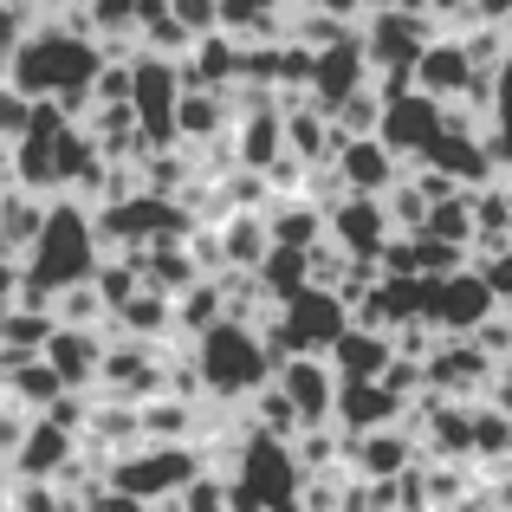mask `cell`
Segmentation results:
<instances>
[{"mask_svg":"<svg viewBox=\"0 0 512 512\" xmlns=\"http://www.w3.org/2000/svg\"><path fill=\"white\" fill-rule=\"evenodd\" d=\"M493 312H500V299L487 292V279H480L474 266H461V273H448V279H428L422 325L441 331V338H474Z\"/></svg>","mask_w":512,"mask_h":512,"instance_id":"cell-6","label":"cell"},{"mask_svg":"<svg viewBox=\"0 0 512 512\" xmlns=\"http://www.w3.org/2000/svg\"><path fill=\"white\" fill-rule=\"evenodd\" d=\"M279 396L292 402L299 428H325L331 415H338V370L318 363V357H286V370H279Z\"/></svg>","mask_w":512,"mask_h":512,"instance_id":"cell-13","label":"cell"},{"mask_svg":"<svg viewBox=\"0 0 512 512\" xmlns=\"http://www.w3.org/2000/svg\"><path fill=\"white\" fill-rule=\"evenodd\" d=\"M344 331H350V305L338 292H325V286H305V292H292V299L279 305L273 344L292 350V357H318V350L331 357V344H338Z\"/></svg>","mask_w":512,"mask_h":512,"instance_id":"cell-4","label":"cell"},{"mask_svg":"<svg viewBox=\"0 0 512 512\" xmlns=\"http://www.w3.org/2000/svg\"><path fill=\"white\" fill-rule=\"evenodd\" d=\"M487 78L467 52V39H428V52L415 59V91L435 104H487Z\"/></svg>","mask_w":512,"mask_h":512,"instance_id":"cell-8","label":"cell"},{"mask_svg":"<svg viewBox=\"0 0 512 512\" xmlns=\"http://www.w3.org/2000/svg\"><path fill=\"white\" fill-rule=\"evenodd\" d=\"M169 312H175L169 299H130L117 318H124L130 331H143V338H150V331H169Z\"/></svg>","mask_w":512,"mask_h":512,"instance_id":"cell-26","label":"cell"},{"mask_svg":"<svg viewBox=\"0 0 512 512\" xmlns=\"http://www.w3.org/2000/svg\"><path fill=\"white\" fill-rule=\"evenodd\" d=\"M182 512H234V506H227V487H221V480L195 474V480L182 487Z\"/></svg>","mask_w":512,"mask_h":512,"instance_id":"cell-27","label":"cell"},{"mask_svg":"<svg viewBox=\"0 0 512 512\" xmlns=\"http://www.w3.org/2000/svg\"><path fill=\"white\" fill-rule=\"evenodd\" d=\"M487 130H480V143H487V156H493V169H512V46L500 52V65H493V78H487Z\"/></svg>","mask_w":512,"mask_h":512,"instance_id":"cell-18","label":"cell"},{"mask_svg":"<svg viewBox=\"0 0 512 512\" xmlns=\"http://www.w3.org/2000/svg\"><path fill=\"white\" fill-rule=\"evenodd\" d=\"M338 415L350 435H376V428H396L409 415V402L389 383H338Z\"/></svg>","mask_w":512,"mask_h":512,"instance_id":"cell-17","label":"cell"},{"mask_svg":"<svg viewBox=\"0 0 512 512\" xmlns=\"http://www.w3.org/2000/svg\"><path fill=\"white\" fill-rule=\"evenodd\" d=\"M0 422H7V409H0Z\"/></svg>","mask_w":512,"mask_h":512,"instance_id":"cell-35","label":"cell"},{"mask_svg":"<svg viewBox=\"0 0 512 512\" xmlns=\"http://www.w3.org/2000/svg\"><path fill=\"white\" fill-rule=\"evenodd\" d=\"M318 13L325 20H350V13H363V0H318Z\"/></svg>","mask_w":512,"mask_h":512,"instance_id":"cell-31","label":"cell"},{"mask_svg":"<svg viewBox=\"0 0 512 512\" xmlns=\"http://www.w3.org/2000/svg\"><path fill=\"white\" fill-rule=\"evenodd\" d=\"M474 273L487 279V292H493L500 305H512V247H493V253H480V260H474Z\"/></svg>","mask_w":512,"mask_h":512,"instance_id":"cell-24","label":"cell"},{"mask_svg":"<svg viewBox=\"0 0 512 512\" xmlns=\"http://www.w3.org/2000/svg\"><path fill=\"white\" fill-rule=\"evenodd\" d=\"M389 363H396V338H389V331L350 325L344 338L331 344V370H338V383H383Z\"/></svg>","mask_w":512,"mask_h":512,"instance_id":"cell-16","label":"cell"},{"mask_svg":"<svg viewBox=\"0 0 512 512\" xmlns=\"http://www.w3.org/2000/svg\"><path fill=\"white\" fill-rule=\"evenodd\" d=\"M325 234L344 247V260L376 266V260H383V247L396 240V221H389V208L376 195H344L338 208L325 214Z\"/></svg>","mask_w":512,"mask_h":512,"instance_id":"cell-10","label":"cell"},{"mask_svg":"<svg viewBox=\"0 0 512 512\" xmlns=\"http://www.w3.org/2000/svg\"><path fill=\"white\" fill-rule=\"evenodd\" d=\"M448 104L422 98V91H396V98H383V124H376V143H383L389 156H396L402 169H415L428 150H435V137L448 130Z\"/></svg>","mask_w":512,"mask_h":512,"instance_id":"cell-7","label":"cell"},{"mask_svg":"<svg viewBox=\"0 0 512 512\" xmlns=\"http://www.w3.org/2000/svg\"><path fill=\"white\" fill-rule=\"evenodd\" d=\"M91 72H98V59L72 33H39L13 52V91H26V98H39V91H78Z\"/></svg>","mask_w":512,"mask_h":512,"instance_id":"cell-3","label":"cell"},{"mask_svg":"<svg viewBox=\"0 0 512 512\" xmlns=\"http://www.w3.org/2000/svg\"><path fill=\"white\" fill-rule=\"evenodd\" d=\"M506 318H512V305H506Z\"/></svg>","mask_w":512,"mask_h":512,"instance_id":"cell-36","label":"cell"},{"mask_svg":"<svg viewBox=\"0 0 512 512\" xmlns=\"http://www.w3.org/2000/svg\"><path fill=\"white\" fill-rule=\"evenodd\" d=\"M33 111H39V104L26 98V91H7V85H0V143H7V137H26V130H33Z\"/></svg>","mask_w":512,"mask_h":512,"instance_id":"cell-25","label":"cell"},{"mask_svg":"<svg viewBox=\"0 0 512 512\" xmlns=\"http://www.w3.org/2000/svg\"><path fill=\"white\" fill-rule=\"evenodd\" d=\"M20 143H26V150H20V182L26 188H46V182H65V175H85V163H91L78 124H72V117H59V111H46V104L33 111V130H26Z\"/></svg>","mask_w":512,"mask_h":512,"instance_id":"cell-5","label":"cell"},{"mask_svg":"<svg viewBox=\"0 0 512 512\" xmlns=\"http://www.w3.org/2000/svg\"><path fill=\"white\" fill-rule=\"evenodd\" d=\"M357 91H370V59H363L357 39H338V46L312 52V104L318 111H338L344 98H357Z\"/></svg>","mask_w":512,"mask_h":512,"instance_id":"cell-14","label":"cell"},{"mask_svg":"<svg viewBox=\"0 0 512 512\" xmlns=\"http://www.w3.org/2000/svg\"><path fill=\"white\" fill-rule=\"evenodd\" d=\"M33 253H39V266H33V299L46 286H78V279H91V266H98V227L85 221L78 208H52L46 214V227H39V240H33Z\"/></svg>","mask_w":512,"mask_h":512,"instance_id":"cell-2","label":"cell"},{"mask_svg":"<svg viewBox=\"0 0 512 512\" xmlns=\"http://www.w3.org/2000/svg\"><path fill=\"white\" fill-rule=\"evenodd\" d=\"M182 422H188V409H182V402H169V409H150V422H143V428H150V435H182Z\"/></svg>","mask_w":512,"mask_h":512,"instance_id":"cell-30","label":"cell"},{"mask_svg":"<svg viewBox=\"0 0 512 512\" xmlns=\"http://www.w3.org/2000/svg\"><path fill=\"white\" fill-rule=\"evenodd\" d=\"M195 474H201L195 454H182V448H143V454H124V461H117L104 480H111L117 500L150 506V500H163V493H182Z\"/></svg>","mask_w":512,"mask_h":512,"instance_id":"cell-9","label":"cell"},{"mask_svg":"<svg viewBox=\"0 0 512 512\" xmlns=\"http://www.w3.org/2000/svg\"><path fill=\"white\" fill-rule=\"evenodd\" d=\"M65 448H72V428H65L59 415H39V422L26 428V448L13 454V461H20L26 480H52V474H59V461H65Z\"/></svg>","mask_w":512,"mask_h":512,"instance_id":"cell-19","label":"cell"},{"mask_svg":"<svg viewBox=\"0 0 512 512\" xmlns=\"http://www.w3.org/2000/svg\"><path fill=\"white\" fill-rule=\"evenodd\" d=\"M331 169H338L344 195H376V201H383L389 188L402 182V163H396V156H389L376 137H344L338 156H331Z\"/></svg>","mask_w":512,"mask_h":512,"instance_id":"cell-15","label":"cell"},{"mask_svg":"<svg viewBox=\"0 0 512 512\" xmlns=\"http://www.w3.org/2000/svg\"><path fill=\"white\" fill-rule=\"evenodd\" d=\"M0 175H7V143H0Z\"/></svg>","mask_w":512,"mask_h":512,"instance_id":"cell-33","label":"cell"},{"mask_svg":"<svg viewBox=\"0 0 512 512\" xmlns=\"http://www.w3.org/2000/svg\"><path fill=\"white\" fill-rule=\"evenodd\" d=\"M130 512H150V506H130Z\"/></svg>","mask_w":512,"mask_h":512,"instance_id":"cell-34","label":"cell"},{"mask_svg":"<svg viewBox=\"0 0 512 512\" xmlns=\"http://www.w3.org/2000/svg\"><path fill=\"white\" fill-rule=\"evenodd\" d=\"M182 111H188V117H182L188 130H214V124H221V98H188Z\"/></svg>","mask_w":512,"mask_h":512,"instance_id":"cell-28","label":"cell"},{"mask_svg":"<svg viewBox=\"0 0 512 512\" xmlns=\"http://www.w3.org/2000/svg\"><path fill=\"white\" fill-rule=\"evenodd\" d=\"M415 169L448 175L454 188H487V182H493V156H487V143H480V130L467 124V117H454V124L435 137V150H428Z\"/></svg>","mask_w":512,"mask_h":512,"instance_id":"cell-12","label":"cell"},{"mask_svg":"<svg viewBox=\"0 0 512 512\" xmlns=\"http://www.w3.org/2000/svg\"><path fill=\"white\" fill-rule=\"evenodd\" d=\"M370 13H383V7H402V13H422V0H363Z\"/></svg>","mask_w":512,"mask_h":512,"instance_id":"cell-32","label":"cell"},{"mask_svg":"<svg viewBox=\"0 0 512 512\" xmlns=\"http://www.w3.org/2000/svg\"><path fill=\"white\" fill-rule=\"evenodd\" d=\"M493 370H500V363H493L474 338H441V350H428L422 383L435 389V396H448V402H454V396H487Z\"/></svg>","mask_w":512,"mask_h":512,"instance_id":"cell-11","label":"cell"},{"mask_svg":"<svg viewBox=\"0 0 512 512\" xmlns=\"http://www.w3.org/2000/svg\"><path fill=\"white\" fill-rule=\"evenodd\" d=\"M201 383L214 396H260L266 389V370H273V350L266 338L247 325V318H221V325L201 331Z\"/></svg>","mask_w":512,"mask_h":512,"instance_id":"cell-1","label":"cell"},{"mask_svg":"<svg viewBox=\"0 0 512 512\" xmlns=\"http://www.w3.org/2000/svg\"><path fill=\"white\" fill-rule=\"evenodd\" d=\"M46 370L59 376L65 389H72V383H91V370H98V344H91L78 325L52 331V338H46Z\"/></svg>","mask_w":512,"mask_h":512,"instance_id":"cell-20","label":"cell"},{"mask_svg":"<svg viewBox=\"0 0 512 512\" xmlns=\"http://www.w3.org/2000/svg\"><path fill=\"white\" fill-rule=\"evenodd\" d=\"M500 454H512V415L487 402V409H474V461H500Z\"/></svg>","mask_w":512,"mask_h":512,"instance_id":"cell-23","label":"cell"},{"mask_svg":"<svg viewBox=\"0 0 512 512\" xmlns=\"http://www.w3.org/2000/svg\"><path fill=\"white\" fill-rule=\"evenodd\" d=\"M357 467H363V474H376V480L402 474V467H409V441H402L396 428H376V435H357Z\"/></svg>","mask_w":512,"mask_h":512,"instance_id":"cell-21","label":"cell"},{"mask_svg":"<svg viewBox=\"0 0 512 512\" xmlns=\"http://www.w3.org/2000/svg\"><path fill=\"white\" fill-rule=\"evenodd\" d=\"M279 137H286V117L279 111H253V124H247V169H273L279 163Z\"/></svg>","mask_w":512,"mask_h":512,"instance_id":"cell-22","label":"cell"},{"mask_svg":"<svg viewBox=\"0 0 512 512\" xmlns=\"http://www.w3.org/2000/svg\"><path fill=\"white\" fill-rule=\"evenodd\" d=\"M467 20H474V26H493V33H500V26H512V0H474V13H467Z\"/></svg>","mask_w":512,"mask_h":512,"instance_id":"cell-29","label":"cell"}]
</instances>
